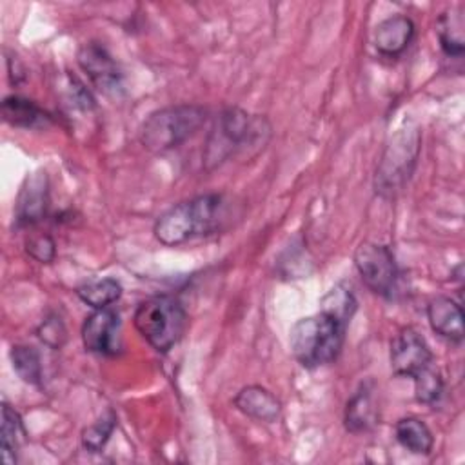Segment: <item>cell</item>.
<instances>
[{
    "label": "cell",
    "instance_id": "5bb4252c",
    "mask_svg": "<svg viewBox=\"0 0 465 465\" xmlns=\"http://www.w3.org/2000/svg\"><path fill=\"white\" fill-rule=\"evenodd\" d=\"M232 401L240 412L258 421L274 423L282 414V403L278 398L262 385H247L240 389Z\"/></svg>",
    "mask_w": 465,
    "mask_h": 465
},
{
    "label": "cell",
    "instance_id": "30bf717a",
    "mask_svg": "<svg viewBox=\"0 0 465 465\" xmlns=\"http://www.w3.org/2000/svg\"><path fill=\"white\" fill-rule=\"evenodd\" d=\"M118 331L120 316L116 311L94 309L82 325V341L85 351L104 356H113L118 351Z\"/></svg>",
    "mask_w": 465,
    "mask_h": 465
},
{
    "label": "cell",
    "instance_id": "277c9868",
    "mask_svg": "<svg viewBox=\"0 0 465 465\" xmlns=\"http://www.w3.org/2000/svg\"><path fill=\"white\" fill-rule=\"evenodd\" d=\"M207 122V109L194 104L169 105L151 113L140 127V142L153 153H165L193 134Z\"/></svg>",
    "mask_w": 465,
    "mask_h": 465
},
{
    "label": "cell",
    "instance_id": "5b68a950",
    "mask_svg": "<svg viewBox=\"0 0 465 465\" xmlns=\"http://www.w3.org/2000/svg\"><path fill=\"white\" fill-rule=\"evenodd\" d=\"M133 322L154 351L167 352L182 340L187 329V312L178 298L158 294L136 305Z\"/></svg>",
    "mask_w": 465,
    "mask_h": 465
},
{
    "label": "cell",
    "instance_id": "603a6c76",
    "mask_svg": "<svg viewBox=\"0 0 465 465\" xmlns=\"http://www.w3.org/2000/svg\"><path fill=\"white\" fill-rule=\"evenodd\" d=\"M116 427V414L107 409L94 423L82 430V447L89 452H100Z\"/></svg>",
    "mask_w": 465,
    "mask_h": 465
},
{
    "label": "cell",
    "instance_id": "d4e9b609",
    "mask_svg": "<svg viewBox=\"0 0 465 465\" xmlns=\"http://www.w3.org/2000/svg\"><path fill=\"white\" fill-rule=\"evenodd\" d=\"M38 338L51 349H60L67 340V331L60 316L49 314L36 329Z\"/></svg>",
    "mask_w": 465,
    "mask_h": 465
},
{
    "label": "cell",
    "instance_id": "8fae6325",
    "mask_svg": "<svg viewBox=\"0 0 465 465\" xmlns=\"http://www.w3.org/2000/svg\"><path fill=\"white\" fill-rule=\"evenodd\" d=\"M49 205V178L45 171H35L25 176L15 207L18 225L40 222Z\"/></svg>",
    "mask_w": 465,
    "mask_h": 465
},
{
    "label": "cell",
    "instance_id": "2e32d148",
    "mask_svg": "<svg viewBox=\"0 0 465 465\" xmlns=\"http://www.w3.org/2000/svg\"><path fill=\"white\" fill-rule=\"evenodd\" d=\"M394 434L398 443L412 454H430L434 445V436L427 423L420 418L407 416L396 421Z\"/></svg>",
    "mask_w": 465,
    "mask_h": 465
},
{
    "label": "cell",
    "instance_id": "ffe728a7",
    "mask_svg": "<svg viewBox=\"0 0 465 465\" xmlns=\"http://www.w3.org/2000/svg\"><path fill=\"white\" fill-rule=\"evenodd\" d=\"M76 296L93 309H105L122 296V285L114 278H98L76 287Z\"/></svg>",
    "mask_w": 465,
    "mask_h": 465
},
{
    "label": "cell",
    "instance_id": "52a82bcc",
    "mask_svg": "<svg viewBox=\"0 0 465 465\" xmlns=\"http://www.w3.org/2000/svg\"><path fill=\"white\" fill-rule=\"evenodd\" d=\"M354 265L363 283L378 296L392 298L398 287V265L387 245L363 242L354 252Z\"/></svg>",
    "mask_w": 465,
    "mask_h": 465
},
{
    "label": "cell",
    "instance_id": "8992f818",
    "mask_svg": "<svg viewBox=\"0 0 465 465\" xmlns=\"http://www.w3.org/2000/svg\"><path fill=\"white\" fill-rule=\"evenodd\" d=\"M420 145L421 136L414 124L403 125L391 136L376 171V193L392 196L409 182L420 156Z\"/></svg>",
    "mask_w": 465,
    "mask_h": 465
},
{
    "label": "cell",
    "instance_id": "44dd1931",
    "mask_svg": "<svg viewBox=\"0 0 465 465\" xmlns=\"http://www.w3.org/2000/svg\"><path fill=\"white\" fill-rule=\"evenodd\" d=\"M358 307V302L345 283H336L322 300H320V311L340 320L341 323L349 325L351 318L354 316Z\"/></svg>",
    "mask_w": 465,
    "mask_h": 465
},
{
    "label": "cell",
    "instance_id": "484cf974",
    "mask_svg": "<svg viewBox=\"0 0 465 465\" xmlns=\"http://www.w3.org/2000/svg\"><path fill=\"white\" fill-rule=\"evenodd\" d=\"M25 251L33 260L51 263L56 256V243L49 234H35L25 242Z\"/></svg>",
    "mask_w": 465,
    "mask_h": 465
},
{
    "label": "cell",
    "instance_id": "4fadbf2b",
    "mask_svg": "<svg viewBox=\"0 0 465 465\" xmlns=\"http://www.w3.org/2000/svg\"><path fill=\"white\" fill-rule=\"evenodd\" d=\"M427 318L430 329L450 341L463 340V309L458 302L447 296H436L427 305Z\"/></svg>",
    "mask_w": 465,
    "mask_h": 465
},
{
    "label": "cell",
    "instance_id": "9c48e42d",
    "mask_svg": "<svg viewBox=\"0 0 465 465\" xmlns=\"http://www.w3.org/2000/svg\"><path fill=\"white\" fill-rule=\"evenodd\" d=\"M391 369L396 376L414 378L420 371L430 365L432 352L423 336L412 329L403 327L391 340Z\"/></svg>",
    "mask_w": 465,
    "mask_h": 465
},
{
    "label": "cell",
    "instance_id": "7a4b0ae2",
    "mask_svg": "<svg viewBox=\"0 0 465 465\" xmlns=\"http://www.w3.org/2000/svg\"><path fill=\"white\" fill-rule=\"evenodd\" d=\"M269 131L271 127L263 116L249 114L238 107L223 109L214 120L205 142V167L214 169L242 151L260 145L263 147L269 138Z\"/></svg>",
    "mask_w": 465,
    "mask_h": 465
},
{
    "label": "cell",
    "instance_id": "6da1fadb",
    "mask_svg": "<svg viewBox=\"0 0 465 465\" xmlns=\"http://www.w3.org/2000/svg\"><path fill=\"white\" fill-rule=\"evenodd\" d=\"M225 216L227 205L222 194H200L162 213L154 222L153 232L160 243L176 247L189 240L214 234L222 229Z\"/></svg>",
    "mask_w": 465,
    "mask_h": 465
},
{
    "label": "cell",
    "instance_id": "cb8c5ba5",
    "mask_svg": "<svg viewBox=\"0 0 465 465\" xmlns=\"http://www.w3.org/2000/svg\"><path fill=\"white\" fill-rule=\"evenodd\" d=\"M414 396L423 405H434L443 396V378L438 371L425 367L414 378Z\"/></svg>",
    "mask_w": 465,
    "mask_h": 465
},
{
    "label": "cell",
    "instance_id": "ba28073f",
    "mask_svg": "<svg viewBox=\"0 0 465 465\" xmlns=\"http://www.w3.org/2000/svg\"><path fill=\"white\" fill-rule=\"evenodd\" d=\"M76 62L91 84L107 96L124 93V74L116 60L98 42H87L78 49Z\"/></svg>",
    "mask_w": 465,
    "mask_h": 465
},
{
    "label": "cell",
    "instance_id": "ac0fdd59",
    "mask_svg": "<svg viewBox=\"0 0 465 465\" xmlns=\"http://www.w3.org/2000/svg\"><path fill=\"white\" fill-rule=\"evenodd\" d=\"M436 33L440 47L447 56L460 58L463 54V15L460 9H449L441 13L436 22Z\"/></svg>",
    "mask_w": 465,
    "mask_h": 465
},
{
    "label": "cell",
    "instance_id": "7c38bea8",
    "mask_svg": "<svg viewBox=\"0 0 465 465\" xmlns=\"http://www.w3.org/2000/svg\"><path fill=\"white\" fill-rule=\"evenodd\" d=\"M414 22L405 15H394L380 22L374 29V47L381 56H400L414 38Z\"/></svg>",
    "mask_w": 465,
    "mask_h": 465
},
{
    "label": "cell",
    "instance_id": "9a60e30c",
    "mask_svg": "<svg viewBox=\"0 0 465 465\" xmlns=\"http://www.w3.org/2000/svg\"><path fill=\"white\" fill-rule=\"evenodd\" d=\"M2 118L13 125L22 129H40L47 127L51 124L49 113H45L42 107H38L33 100L11 94L5 96L2 102Z\"/></svg>",
    "mask_w": 465,
    "mask_h": 465
},
{
    "label": "cell",
    "instance_id": "e0dca14e",
    "mask_svg": "<svg viewBox=\"0 0 465 465\" xmlns=\"http://www.w3.org/2000/svg\"><path fill=\"white\" fill-rule=\"evenodd\" d=\"M343 421H345V429L352 434H360L374 427L376 409L367 385H361L347 401Z\"/></svg>",
    "mask_w": 465,
    "mask_h": 465
},
{
    "label": "cell",
    "instance_id": "7402d4cb",
    "mask_svg": "<svg viewBox=\"0 0 465 465\" xmlns=\"http://www.w3.org/2000/svg\"><path fill=\"white\" fill-rule=\"evenodd\" d=\"M11 361H13V369L25 383H31V385L42 383V361L35 347L13 345Z\"/></svg>",
    "mask_w": 465,
    "mask_h": 465
},
{
    "label": "cell",
    "instance_id": "3957f363",
    "mask_svg": "<svg viewBox=\"0 0 465 465\" xmlns=\"http://www.w3.org/2000/svg\"><path fill=\"white\" fill-rule=\"evenodd\" d=\"M347 327L349 325L322 311L312 316L300 318L291 329V351L307 369L327 365L341 352Z\"/></svg>",
    "mask_w": 465,
    "mask_h": 465
},
{
    "label": "cell",
    "instance_id": "d6986e66",
    "mask_svg": "<svg viewBox=\"0 0 465 465\" xmlns=\"http://www.w3.org/2000/svg\"><path fill=\"white\" fill-rule=\"evenodd\" d=\"M25 440V429L20 414L9 405L2 403V429H0V445H2V460L7 465L16 461V450Z\"/></svg>",
    "mask_w": 465,
    "mask_h": 465
}]
</instances>
